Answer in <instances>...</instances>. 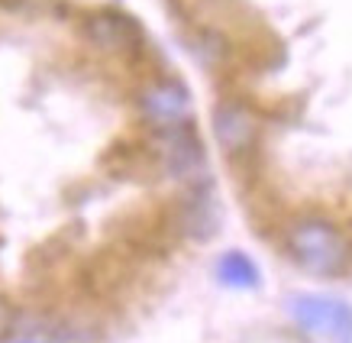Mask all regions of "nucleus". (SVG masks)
<instances>
[{
  "label": "nucleus",
  "instance_id": "f257e3e1",
  "mask_svg": "<svg viewBox=\"0 0 352 343\" xmlns=\"http://www.w3.org/2000/svg\"><path fill=\"white\" fill-rule=\"evenodd\" d=\"M291 256L314 276H333L346 262V240L330 220H304L291 230Z\"/></svg>",
  "mask_w": 352,
  "mask_h": 343
},
{
  "label": "nucleus",
  "instance_id": "f03ea898",
  "mask_svg": "<svg viewBox=\"0 0 352 343\" xmlns=\"http://www.w3.org/2000/svg\"><path fill=\"white\" fill-rule=\"evenodd\" d=\"M288 314L300 331L317 333V337H333V340L352 337V308L340 298L294 295V298H288Z\"/></svg>",
  "mask_w": 352,
  "mask_h": 343
},
{
  "label": "nucleus",
  "instance_id": "7ed1b4c3",
  "mask_svg": "<svg viewBox=\"0 0 352 343\" xmlns=\"http://www.w3.org/2000/svg\"><path fill=\"white\" fill-rule=\"evenodd\" d=\"M139 110L159 129L184 127V123H191V94L182 81L162 78L139 91Z\"/></svg>",
  "mask_w": 352,
  "mask_h": 343
},
{
  "label": "nucleus",
  "instance_id": "20e7f679",
  "mask_svg": "<svg viewBox=\"0 0 352 343\" xmlns=\"http://www.w3.org/2000/svg\"><path fill=\"white\" fill-rule=\"evenodd\" d=\"M256 133H258L256 117H252L243 104L226 101V104H220V107L214 110V136L230 156L249 149V146L256 143Z\"/></svg>",
  "mask_w": 352,
  "mask_h": 343
},
{
  "label": "nucleus",
  "instance_id": "39448f33",
  "mask_svg": "<svg viewBox=\"0 0 352 343\" xmlns=\"http://www.w3.org/2000/svg\"><path fill=\"white\" fill-rule=\"evenodd\" d=\"M85 36H87V43L104 49V52H126V49L136 45L139 30H136V23L126 20L123 13L100 10V13H91L85 20Z\"/></svg>",
  "mask_w": 352,
  "mask_h": 343
},
{
  "label": "nucleus",
  "instance_id": "423d86ee",
  "mask_svg": "<svg viewBox=\"0 0 352 343\" xmlns=\"http://www.w3.org/2000/svg\"><path fill=\"white\" fill-rule=\"evenodd\" d=\"M159 149L171 175H191V172H201L204 165L201 143L191 133V123L159 129Z\"/></svg>",
  "mask_w": 352,
  "mask_h": 343
},
{
  "label": "nucleus",
  "instance_id": "0eeeda50",
  "mask_svg": "<svg viewBox=\"0 0 352 343\" xmlns=\"http://www.w3.org/2000/svg\"><path fill=\"white\" fill-rule=\"evenodd\" d=\"M217 276H220V282L230 285V289H258V282H262L258 266L245 256V253H239V249H230V253L220 256Z\"/></svg>",
  "mask_w": 352,
  "mask_h": 343
},
{
  "label": "nucleus",
  "instance_id": "6e6552de",
  "mask_svg": "<svg viewBox=\"0 0 352 343\" xmlns=\"http://www.w3.org/2000/svg\"><path fill=\"white\" fill-rule=\"evenodd\" d=\"M10 331H13V308L0 298V340H7Z\"/></svg>",
  "mask_w": 352,
  "mask_h": 343
}]
</instances>
